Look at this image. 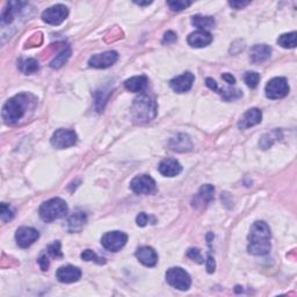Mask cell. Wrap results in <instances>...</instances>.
<instances>
[{
    "label": "cell",
    "mask_w": 297,
    "mask_h": 297,
    "mask_svg": "<svg viewBox=\"0 0 297 297\" xmlns=\"http://www.w3.org/2000/svg\"><path fill=\"white\" fill-rule=\"evenodd\" d=\"M272 49L266 44H255L251 49V59L253 63H263L271 57Z\"/></svg>",
    "instance_id": "obj_22"
},
{
    "label": "cell",
    "mask_w": 297,
    "mask_h": 297,
    "mask_svg": "<svg viewBox=\"0 0 297 297\" xmlns=\"http://www.w3.org/2000/svg\"><path fill=\"white\" fill-rule=\"evenodd\" d=\"M128 242V236L121 231H111L103 236L101 244L106 250L111 252H117L123 249Z\"/></svg>",
    "instance_id": "obj_7"
},
{
    "label": "cell",
    "mask_w": 297,
    "mask_h": 297,
    "mask_svg": "<svg viewBox=\"0 0 297 297\" xmlns=\"http://www.w3.org/2000/svg\"><path fill=\"white\" fill-rule=\"evenodd\" d=\"M206 266H207V272H208V273L210 274L214 273L215 268H216V263H215V260L213 257H211V254H208V257H207Z\"/></svg>",
    "instance_id": "obj_37"
},
{
    "label": "cell",
    "mask_w": 297,
    "mask_h": 297,
    "mask_svg": "<svg viewBox=\"0 0 297 297\" xmlns=\"http://www.w3.org/2000/svg\"><path fill=\"white\" fill-rule=\"evenodd\" d=\"M68 15L69 8L65 5H62V4H58V5H54L47 8V10L42 13V19L44 22H47L49 24L58 26V24L62 23L64 20L68 18Z\"/></svg>",
    "instance_id": "obj_10"
},
{
    "label": "cell",
    "mask_w": 297,
    "mask_h": 297,
    "mask_svg": "<svg viewBox=\"0 0 297 297\" xmlns=\"http://www.w3.org/2000/svg\"><path fill=\"white\" fill-rule=\"evenodd\" d=\"M86 222H87V216H86V214L83 213V211H77V213H73L68 219L69 231H70V233H78V231L83 229L84 225L86 224Z\"/></svg>",
    "instance_id": "obj_23"
},
{
    "label": "cell",
    "mask_w": 297,
    "mask_h": 297,
    "mask_svg": "<svg viewBox=\"0 0 297 297\" xmlns=\"http://www.w3.org/2000/svg\"><path fill=\"white\" fill-rule=\"evenodd\" d=\"M70 56H71V49L69 47H65L50 63V68L52 69L62 68L63 65L68 62L69 58H70Z\"/></svg>",
    "instance_id": "obj_27"
},
{
    "label": "cell",
    "mask_w": 297,
    "mask_h": 297,
    "mask_svg": "<svg viewBox=\"0 0 297 297\" xmlns=\"http://www.w3.org/2000/svg\"><path fill=\"white\" fill-rule=\"evenodd\" d=\"M177 41V34L173 31H168L164 35V40H162V43L164 44H171Z\"/></svg>",
    "instance_id": "obj_39"
},
{
    "label": "cell",
    "mask_w": 297,
    "mask_h": 297,
    "mask_svg": "<svg viewBox=\"0 0 297 297\" xmlns=\"http://www.w3.org/2000/svg\"><path fill=\"white\" fill-rule=\"evenodd\" d=\"M119 59V54L116 51H106L103 54L92 56L88 60V65L94 69H107L115 64Z\"/></svg>",
    "instance_id": "obj_12"
},
{
    "label": "cell",
    "mask_w": 297,
    "mask_h": 297,
    "mask_svg": "<svg viewBox=\"0 0 297 297\" xmlns=\"http://www.w3.org/2000/svg\"><path fill=\"white\" fill-rule=\"evenodd\" d=\"M148 77L146 76H136L129 78L124 81V87L133 93H142L148 86Z\"/></svg>",
    "instance_id": "obj_21"
},
{
    "label": "cell",
    "mask_w": 297,
    "mask_h": 297,
    "mask_svg": "<svg viewBox=\"0 0 297 297\" xmlns=\"http://www.w3.org/2000/svg\"><path fill=\"white\" fill-rule=\"evenodd\" d=\"M262 120V113L258 108H251L249 111H246L245 114L242 116L241 121L238 123L239 129H247L251 127H254V125L259 124Z\"/></svg>",
    "instance_id": "obj_16"
},
{
    "label": "cell",
    "mask_w": 297,
    "mask_h": 297,
    "mask_svg": "<svg viewBox=\"0 0 297 297\" xmlns=\"http://www.w3.org/2000/svg\"><path fill=\"white\" fill-rule=\"evenodd\" d=\"M187 42L193 48H203L209 46L213 42V35L209 31L196 30L188 36Z\"/></svg>",
    "instance_id": "obj_20"
},
{
    "label": "cell",
    "mask_w": 297,
    "mask_h": 297,
    "mask_svg": "<svg viewBox=\"0 0 297 297\" xmlns=\"http://www.w3.org/2000/svg\"><path fill=\"white\" fill-rule=\"evenodd\" d=\"M168 5L174 12H181L192 5V3L185 2V0H174V2H168Z\"/></svg>",
    "instance_id": "obj_33"
},
{
    "label": "cell",
    "mask_w": 297,
    "mask_h": 297,
    "mask_svg": "<svg viewBox=\"0 0 297 297\" xmlns=\"http://www.w3.org/2000/svg\"><path fill=\"white\" fill-rule=\"evenodd\" d=\"M156 181L150 176L142 174L135 177L130 182V188L138 195H149L156 192Z\"/></svg>",
    "instance_id": "obj_8"
},
{
    "label": "cell",
    "mask_w": 297,
    "mask_h": 297,
    "mask_svg": "<svg viewBox=\"0 0 297 297\" xmlns=\"http://www.w3.org/2000/svg\"><path fill=\"white\" fill-rule=\"evenodd\" d=\"M56 278L62 283L77 282L81 278V271L78 267L68 265L59 267L56 272Z\"/></svg>",
    "instance_id": "obj_15"
},
{
    "label": "cell",
    "mask_w": 297,
    "mask_h": 297,
    "mask_svg": "<svg viewBox=\"0 0 297 297\" xmlns=\"http://www.w3.org/2000/svg\"><path fill=\"white\" fill-rule=\"evenodd\" d=\"M40 237L39 231L34 229V227H28V226H21L16 230L15 239L16 243L22 249H27V247L31 246Z\"/></svg>",
    "instance_id": "obj_11"
},
{
    "label": "cell",
    "mask_w": 297,
    "mask_h": 297,
    "mask_svg": "<svg viewBox=\"0 0 297 297\" xmlns=\"http://www.w3.org/2000/svg\"><path fill=\"white\" fill-rule=\"evenodd\" d=\"M0 217L4 223H7L14 218V209L6 203H2L0 206Z\"/></svg>",
    "instance_id": "obj_30"
},
{
    "label": "cell",
    "mask_w": 297,
    "mask_h": 297,
    "mask_svg": "<svg viewBox=\"0 0 297 297\" xmlns=\"http://www.w3.org/2000/svg\"><path fill=\"white\" fill-rule=\"evenodd\" d=\"M187 257H188L189 259L194 260V261L199 262V263L205 262V261H203L202 255H201V251L199 249H189L188 251H187Z\"/></svg>",
    "instance_id": "obj_35"
},
{
    "label": "cell",
    "mask_w": 297,
    "mask_h": 297,
    "mask_svg": "<svg viewBox=\"0 0 297 297\" xmlns=\"http://www.w3.org/2000/svg\"><path fill=\"white\" fill-rule=\"evenodd\" d=\"M193 26L199 28V30L208 31L209 29H213L216 24V21L213 16H202V15H195L192 18Z\"/></svg>",
    "instance_id": "obj_24"
},
{
    "label": "cell",
    "mask_w": 297,
    "mask_h": 297,
    "mask_svg": "<svg viewBox=\"0 0 297 297\" xmlns=\"http://www.w3.org/2000/svg\"><path fill=\"white\" fill-rule=\"evenodd\" d=\"M166 281L176 288L178 290L186 291L190 288V284H192V280H190L189 274L187 273L185 270H182L181 267H172L168 270L166 272Z\"/></svg>",
    "instance_id": "obj_5"
},
{
    "label": "cell",
    "mask_w": 297,
    "mask_h": 297,
    "mask_svg": "<svg viewBox=\"0 0 297 297\" xmlns=\"http://www.w3.org/2000/svg\"><path fill=\"white\" fill-rule=\"evenodd\" d=\"M215 188L213 185H203L199 193L195 195L192 201V206L195 209L206 208L209 203L214 200Z\"/></svg>",
    "instance_id": "obj_13"
},
{
    "label": "cell",
    "mask_w": 297,
    "mask_h": 297,
    "mask_svg": "<svg viewBox=\"0 0 297 297\" xmlns=\"http://www.w3.org/2000/svg\"><path fill=\"white\" fill-rule=\"evenodd\" d=\"M206 84H207V86H208L211 89V91H218V85H217V83L214 79L207 78Z\"/></svg>",
    "instance_id": "obj_42"
},
{
    "label": "cell",
    "mask_w": 297,
    "mask_h": 297,
    "mask_svg": "<svg viewBox=\"0 0 297 297\" xmlns=\"http://www.w3.org/2000/svg\"><path fill=\"white\" fill-rule=\"evenodd\" d=\"M222 78H223V80L226 81V83L229 85H235L236 84V78L233 75H230V73H223Z\"/></svg>",
    "instance_id": "obj_41"
},
{
    "label": "cell",
    "mask_w": 297,
    "mask_h": 297,
    "mask_svg": "<svg viewBox=\"0 0 297 297\" xmlns=\"http://www.w3.org/2000/svg\"><path fill=\"white\" fill-rule=\"evenodd\" d=\"M195 77L192 72H185L184 75L176 77L170 81V86L177 93L188 92L193 86Z\"/></svg>",
    "instance_id": "obj_14"
},
{
    "label": "cell",
    "mask_w": 297,
    "mask_h": 297,
    "mask_svg": "<svg viewBox=\"0 0 297 297\" xmlns=\"http://www.w3.org/2000/svg\"><path fill=\"white\" fill-rule=\"evenodd\" d=\"M229 5L236 8V10H241V8L250 5V2H230Z\"/></svg>",
    "instance_id": "obj_40"
},
{
    "label": "cell",
    "mask_w": 297,
    "mask_h": 297,
    "mask_svg": "<svg viewBox=\"0 0 297 297\" xmlns=\"http://www.w3.org/2000/svg\"><path fill=\"white\" fill-rule=\"evenodd\" d=\"M111 95V89L107 88H100L94 93L95 97V109L96 112L101 113L106 107V104H107L108 97Z\"/></svg>",
    "instance_id": "obj_25"
},
{
    "label": "cell",
    "mask_w": 297,
    "mask_h": 297,
    "mask_svg": "<svg viewBox=\"0 0 297 297\" xmlns=\"http://www.w3.org/2000/svg\"><path fill=\"white\" fill-rule=\"evenodd\" d=\"M296 31L283 34L278 39V43L284 49H292L296 47Z\"/></svg>",
    "instance_id": "obj_28"
},
{
    "label": "cell",
    "mask_w": 297,
    "mask_h": 297,
    "mask_svg": "<svg viewBox=\"0 0 297 297\" xmlns=\"http://www.w3.org/2000/svg\"><path fill=\"white\" fill-rule=\"evenodd\" d=\"M77 143V135L73 130L58 129L54 133L51 137V145L54 148L62 150L68 149Z\"/></svg>",
    "instance_id": "obj_9"
},
{
    "label": "cell",
    "mask_w": 297,
    "mask_h": 297,
    "mask_svg": "<svg viewBox=\"0 0 297 297\" xmlns=\"http://www.w3.org/2000/svg\"><path fill=\"white\" fill-rule=\"evenodd\" d=\"M271 229L267 223L258 221L253 223L249 234V246L247 250L251 254L266 255L270 253L271 245Z\"/></svg>",
    "instance_id": "obj_1"
},
{
    "label": "cell",
    "mask_w": 297,
    "mask_h": 297,
    "mask_svg": "<svg viewBox=\"0 0 297 297\" xmlns=\"http://www.w3.org/2000/svg\"><path fill=\"white\" fill-rule=\"evenodd\" d=\"M265 93L268 99H282L289 93V85L287 79L283 77H275L271 79L266 85Z\"/></svg>",
    "instance_id": "obj_6"
},
{
    "label": "cell",
    "mask_w": 297,
    "mask_h": 297,
    "mask_svg": "<svg viewBox=\"0 0 297 297\" xmlns=\"http://www.w3.org/2000/svg\"><path fill=\"white\" fill-rule=\"evenodd\" d=\"M244 80H245L247 86L251 88H255L260 81V75L258 72H247L245 77H244Z\"/></svg>",
    "instance_id": "obj_32"
},
{
    "label": "cell",
    "mask_w": 297,
    "mask_h": 297,
    "mask_svg": "<svg viewBox=\"0 0 297 297\" xmlns=\"http://www.w3.org/2000/svg\"><path fill=\"white\" fill-rule=\"evenodd\" d=\"M136 257L146 267H154L158 262V254L152 247L143 246L136 251Z\"/></svg>",
    "instance_id": "obj_19"
},
{
    "label": "cell",
    "mask_w": 297,
    "mask_h": 297,
    "mask_svg": "<svg viewBox=\"0 0 297 297\" xmlns=\"http://www.w3.org/2000/svg\"><path fill=\"white\" fill-rule=\"evenodd\" d=\"M32 97L28 93H20V94L11 97L6 101V104L3 107V119L7 124L18 123L22 117L26 115L28 109L32 103Z\"/></svg>",
    "instance_id": "obj_2"
},
{
    "label": "cell",
    "mask_w": 297,
    "mask_h": 297,
    "mask_svg": "<svg viewBox=\"0 0 297 297\" xmlns=\"http://www.w3.org/2000/svg\"><path fill=\"white\" fill-rule=\"evenodd\" d=\"M39 265L42 271H48L49 266H50V262H49V259L47 257V254H41V257L39 258Z\"/></svg>",
    "instance_id": "obj_38"
},
{
    "label": "cell",
    "mask_w": 297,
    "mask_h": 297,
    "mask_svg": "<svg viewBox=\"0 0 297 297\" xmlns=\"http://www.w3.org/2000/svg\"><path fill=\"white\" fill-rule=\"evenodd\" d=\"M48 253L50 254L52 258H63V252L60 250V243L57 241L55 243H52L51 245H49Z\"/></svg>",
    "instance_id": "obj_34"
},
{
    "label": "cell",
    "mask_w": 297,
    "mask_h": 297,
    "mask_svg": "<svg viewBox=\"0 0 297 297\" xmlns=\"http://www.w3.org/2000/svg\"><path fill=\"white\" fill-rule=\"evenodd\" d=\"M159 172L164 177L173 178L177 177L181 173L182 166L180 162L177 159H173V158H166V159L162 160L159 164Z\"/></svg>",
    "instance_id": "obj_17"
},
{
    "label": "cell",
    "mask_w": 297,
    "mask_h": 297,
    "mask_svg": "<svg viewBox=\"0 0 297 297\" xmlns=\"http://www.w3.org/2000/svg\"><path fill=\"white\" fill-rule=\"evenodd\" d=\"M221 94L224 100L231 101V100L239 99V97L243 95V93L242 91H239V89H236V88H226V89H223V91L221 92Z\"/></svg>",
    "instance_id": "obj_31"
},
{
    "label": "cell",
    "mask_w": 297,
    "mask_h": 297,
    "mask_svg": "<svg viewBox=\"0 0 297 297\" xmlns=\"http://www.w3.org/2000/svg\"><path fill=\"white\" fill-rule=\"evenodd\" d=\"M68 205L67 202L59 197L50 199L46 202H43L40 207V216L46 223H51L64 217L68 214Z\"/></svg>",
    "instance_id": "obj_4"
},
{
    "label": "cell",
    "mask_w": 297,
    "mask_h": 297,
    "mask_svg": "<svg viewBox=\"0 0 297 297\" xmlns=\"http://www.w3.org/2000/svg\"><path fill=\"white\" fill-rule=\"evenodd\" d=\"M169 148L177 152H186L193 148V144L188 135H186V134H178L177 136H174L170 140Z\"/></svg>",
    "instance_id": "obj_18"
},
{
    "label": "cell",
    "mask_w": 297,
    "mask_h": 297,
    "mask_svg": "<svg viewBox=\"0 0 297 297\" xmlns=\"http://www.w3.org/2000/svg\"><path fill=\"white\" fill-rule=\"evenodd\" d=\"M152 2H144V3H142V2H135V4H137V5H140V6H145V5H150V4H151Z\"/></svg>",
    "instance_id": "obj_43"
},
{
    "label": "cell",
    "mask_w": 297,
    "mask_h": 297,
    "mask_svg": "<svg viewBox=\"0 0 297 297\" xmlns=\"http://www.w3.org/2000/svg\"><path fill=\"white\" fill-rule=\"evenodd\" d=\"M81 259L85 260V261H93L97 263V265H105L106 259L100 258L94 251L92 250H85L83 253H81Z\"/></svg>",
    "instance_id": "obj_29"
},
{
    "label": "cell",
    "mask_w": 297,
    "mask_h": 297,
    "mask_svg": "<svg viewBox=\"0 0 297 297\" xmlns=\"http://www.w3.org/2000/svg\"><path fill=\"white\" fill-rule=\"evenodd\" d=\"M149 221H150V216L149 215H146L145 213L138 214V216L136 217V223L138 226H145L149 223Z\"/></svg>",
    "instance_id": "obj_36"
},
{
    "label": "cell",
    "mask_w": 297,
    "mask_h": 297,
    "mask_svg": "<svg viewBox=\"0 0 297 297\" xmlns=\"http://www.w3.org/2000/svg\"><path fill=\"white\" fill-rule=\"evenodd\" d=\"M19 69H20V71L24 73V75H31V73H35V72L39 71L40 65L36 59L27 58V59L20 60Z\"/></svg>",
    "instance_id": "obj_26"
},
{
    "label": "cell",
    "mask_w": 297,
    "mask_h": 297,
    "mask_svg": "<svg viewBox=\"0 0 297 297\" xmlns=\"http://www.w3.org/2000/svg\"><path fill=\"white\" fill-rule=\"evenodd\" d=\"M157 104L151 96L144 93H141L135 100H134L131 109L133 120L137 123H146L152 121L157 115Z\"/></svg>",
    "instance_id": "obj_3"
}]
</instances>
